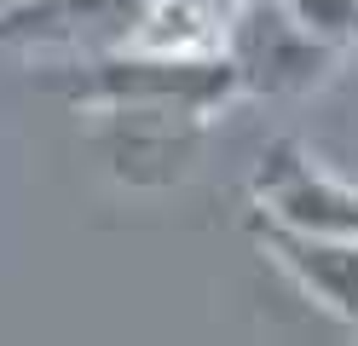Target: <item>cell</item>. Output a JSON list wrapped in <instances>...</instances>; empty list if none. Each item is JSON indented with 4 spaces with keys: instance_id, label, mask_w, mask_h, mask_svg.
I'll return each mask as SVG.
<instances>
[{
    "instance_id": "6da1fadb",
    "label": "cell",
    "mask_w": 358,
    "mask_h": 346,
    "mask_svg": "<svg viewBox=\"0 0 358 346\" xmlns=\"http://www.w3.org/2000/svg\"><path fill=\"white\" fill-rule=\"evenodd\" d=\"M41 87L58 92L70 110H104L116 122L150 127H196L243 99V75L231 58H168V52H104L52 64Z\"/></svg>"
},
{
    "instance_id": "7a4b0ae2",
    "label": "cell",
    "mask_w": 358,
    "mask_h": 346,
    "mask_svg": "<svg viewBox=\"0 0 358 346\" xmlns=\"http://www.w3.org/2000/svg\"><path fill=\"white\" fill-rule=\"evenodd\" d=\"M249 214L306 237H358V185L341 179L295 133H283L249 168Z\"/></svg>"
},
{
    "instance_id": "3957f363",
    "label": "cell",
    "mask_w": 358,
    "mask_h": 346,
    "mask_svg": "<svg viewBox=\"0 0 358 346\" xmlns=\"http://www.w3.org/2000/svg\"><path fill=\"white\" fill-rule=\"evenodd\" d=\"M226 58L237 64L243 92H260V99H306L341 69V52L312 41L289 17L283 0H249L243 6Z\"/></svg>"
},
{
    "instance_id": "277c9868",
    "label": "cell",
    "mask_w": 358,
    "mask_h": 346,
    "mask_svg": "<svg viewBox=\"0 0 358 346\" xmlns=\"http://www.w3.org/2000/svg\"><path fill=\"white\" fill-rule=\"evenodd\" d=\"M150 6L156 0H12L0 12V46L58 52L64 64L127 52L139 41Z\"/></svg>"
},
{
    "instance_id": "5b68a950",
    "label": "cell",
    "mask_w": 358,
    "mask_h": 346,
    "mask_svg": "<svg viewBox=\"0 0 358 346\" xmlns=\"http://www.w3.org/2000/svg\"><path fill=\"white\" fill-rule=\"evenodd\" d=\"M243 225H249L255 248H260L324 317L358 329V237H306V231L272 225V219H260V214H249Z\"/></svg>"
},
{
    "instance_id": "8992f818",
    "label": "cell",
    "mask_w": 358,
    "mask_h": 346,
    "mask_svg": "<svg viewBox=\"0 0 358 346\" xmlns=\"http://www.w3.org/2000/svg\"><path fill=\"white\" fill-rule=\"evenodd\" d=\"M283 6L312 41L335 46L341 58L358 46V0H283Z\"/></svg>"
},
{
    "instance_id": "52a82bcc",
    "label": "cell",
    "mask_w": 358,
    "mask_h": 346,
    "mask_svg": "<svg viewBox=\"0 0 358 346\" xmlns=\"http://www.w3.org/2000/svg\"><path fill=\"white\" fill-rule=\"evenodd\" d=\"M6 6H12V0H0V12H6Z\"/></svg>"
}]
</instances>
